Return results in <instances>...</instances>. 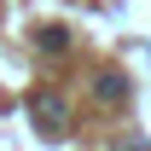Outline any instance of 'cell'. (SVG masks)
<instances>
[{
  "mask_svg": "<svg viewBox=\"0 0 151 151\" xmlns=\"http://www.w3.org/2000/svg\"><path fill=\"white\" fill-rule=\"evenodd\" d=\"M64 47V29H41V52H58Z\"/></svg>",
  "mask_w": 151,
  "mask_h": 151,
  "instance_id": "cell-2",
  "label": "cell"
},
{
  "mask_svg": "<svg viewBox=\"0 0 151 151\" xmlns=\"http://www.w3.org/2000/svg\"><path fill=\"white\" fill-rule=\"evenodd\" d=\"M29 111H35V122H41V134H64V99H52V93H35L29 99Z\"/></svg>",
  "mask_w": 151,
  "mask_h": 151,
  "instance_id": "cell-1",
  "label": "cell"
}]
</instances>
